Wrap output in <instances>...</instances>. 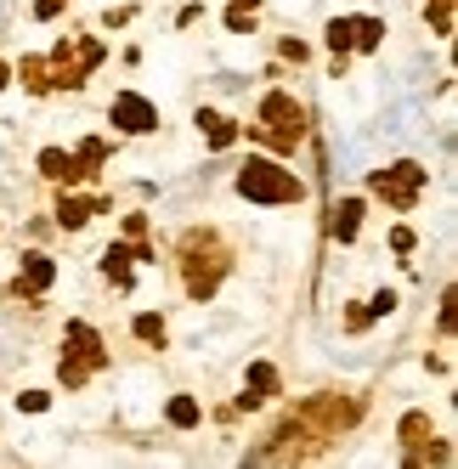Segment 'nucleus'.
<instances>
[{
  "mask_svg": "<svg viewBox=\"0 0 458 469\" xmlns=\"http://www.w3.org/2000/svg\"><path fill=\"white\" fill-rule=\"evenodd\" d=\"M130 260H153L142 243H114L108 255H102V272L114 277V289H130Z\"/></svg>",
  "mask_w": 458,
  "mask_h": 469,
  "instance_id": "obj_11",
  "label": "nucleus"
},
{
  "mask_svg": "<svg viewBox=\"0 0 458 469\" xmlns=\"http://www.w3.org/2000/svg\"><path fill=\"white\" fill-rule=\"evenodd\" d=\"M108 204H102V198H63V210H57V221L63 227H85L91 215H102Z\"/></svg>",
  "mask_w": 458,
  "mask_h": 469,
  "instance_id": "obj_16",
  "label": "nucleus"
},
{
  "mask_svg": "<svg viewBox=\"0 0 458 469\" xmlns=\"http://www.w3.org/2000/svg\"><path fill=\"white\" fill-rule=\"evenodd\" d=\"M379 40H385V23L379 18H351V45L357 52H379Z\"/></svg>",
  "mask_w": 458,
  "mask_h": 469,
  "instance_id": "obj_17",
  "label": "nucleus"
},
{
  "mask_svg": "<svg viewBox=\"0 0 458 469\" xmlns=\"http://www.w3.org/2000/svg\"><path fill=\"white\" fill-rule=\"evenodd\" d=\"M68 362H80L97 373L102 362H108V351H102V334L91 322H68Z\"/></svg>",
  "mask_w": 458,
  "mask_h": 469,
  "instance_id": "obj_8",
  "label": "nucleus"
},
{
  "mask_svg": "<svg viewBox=\"0 0 458 469\" xmlns=\"http://www.w3.org/2000/svg\"><path fill=\"white\" fill-rule=\"evenodd\" d=\"M272 396H278V368H272V362H255L249 379H243L238 408H261V401H272Z\"/></svg>",
  "mask_w": 458,
  "mask_h": 469,
  "instance_id": "obj_10",
  "label": "nucleus"
},
{
  "mask_svg": "<svg viewBox=\"0 0 458 469\" xmlns=\"http://www.w3.org/2000/svg\"><path fill=\"white\" fill-rule=\"evenodd\" d=\"M12 85V68H6V62H0V91H6Z\"/></svg>",
  "mask_w": 458,
  "mask_h": 469,
  "instance_id": "obj_30",
  "label": "nucleus"
},
{
  "mask_svg": "<svg viewBox=\"0 0 458 469\" xmlns=\"http://www.w3.org/2000/svg\"><path fill=\"white\" fill-rule=\"evenodd\" d=\"M396 435H402L414 452H430V464L447 458V447L436 441V430H430V418H424V413H402V430H396Z\"/></svg>",
  "mask_w": 458,
  "mask_h": 469,
  "instance_id": "obj_9",
  "label": "nucleus"
},
{
  "mask_svg": "<svg viewBox=\"0 0 458 469\" xmlns=\"http://www.w3.org/2000/svg\"><path fill=\"white\" fill-rule=\"evenodd\" d=\"M255 136H266L278 153H295V142L305 136V107L288 97V91H272L261 102V124H255Z\"/></svg>",
  "mask_w": 458,
  "mask_h": 469,
  "instance_id": "obj_3",
  "label": "nucleus"
},
{
  "mask_svg": "<svg viewBox=\"0 0 458 469\" xmlns=\"http://www.w3.org/2000/svg\"><path fill=\"white\" fill-rule=\"evenodd\" d=\"M198 131H204V142L221 153V147H233L238 124H233V119H221V114H209V107H204V114H198Z\"/></svg>",
  "mask_w": 458,
  "mask_h": 469,
  "instance_id": "obj_15",
  "label": "nucleus"
},
{
  "mask_svg": "<svg viewBox=\"0 0 458 469\" xmlns=\"http://www.w3.org/2000/svg\"><path fill=\"white\" fill-rule=\"evenodd\" d=\"M441 334H453V289L441 294Z\"/></svg>",
  "mask_w": 458,
  "mask_h": 469,
  "instance_id": "obj_29",
  "label": "nucleus"
},
{
  "mask_svg": "<svg viewBox=\"0 0 458 469\" xmlns=\"http://www.w3.org/2000/svg\"><path fill=\"white\" fill-rule=\"evenodd\" d=\"M414 243H419V238H414V227H396V232H391V249H396V255H407Z\"/></svg>",
  "mask_w": 458,
  "mask_h": 469,
  "instance_id": "obj_27",
  "label": "nucleus"
},
{
  "mask_svg": "<svg viewBox=\"0 0 458 469\" xmlns=\"http://www.w3.org/2000/svg\"><path fill=\"white\" fill-rule=\"evenodd\" d=\"M164 413H170V425H176V430H193V425H198V401H193V396H176Z\"/></svg>",
  "mask_w": 458,
  "mask_h": 469,
  "instance_id": "obj_20",
  "label": "nucleus"
},
{
  "mask_svg": "<svg viewBox=\"0 0 458 469\" xmlns=\"http://www.w3.org/2000/svg\"><path fill=\"white\" fill-rule=\"evenodd\" d=\"M181 277H187V294L193 300H209L226 277V249L216 232H187L181 238Z\"/></svg>",
  "mask_w": 458,
  "mask_h": 469,
  "instance_id": "obj_1",
  "label": "nucleus"
},
{
  "mask_svg": "<svg viewBox=\"0 0 458 469\" xmlns=\"http://www.w3.org/2000/svg\"><path fill=\"white\" fill-rule=\"evenodd\" d=\"M238 193L255 198V204H300L305 187H300L295 170H283V164H272V159H249V164L238 170Z\"/></svg>",
  "mask_w": 458,
  "mask_h": 469,
  "instance_id": "obj_2",
  "label": "nucleus"
},
{
  "mask_svg": "<svg viewBox=\"0 0 458 469\" xmlns=\"http://www.w3.org/2000/svg\"><path fill=\"white\" fill-rule=\"evenodd\" d=\"M136 339H147V346H164V317L142 311V317H136Z\"/></svg>",
  "mask_w": 458,
  "mask_h": 469,
  "instance_id": "obj_23",
  "label": "nucleus"
},
{
  "mask_svg": "<svg viewBox=\"0 0 458 469\" xmlns=\"http://www.w3.org/2000/svg\"><path fill=\"white\" fill-rule=\"evenodd\" d=\"M374 193L385 198L391 210H414L419 204V193H424V164L414 159H402V164H391V170H374Z\"/></svg>",
  "mask_w": 458,
  "mask_h": 469,
  "instance_id": "obj_5",
  "label": "nucleus"
},
{
  "mask_svg": "<svg viewBox=\"0 0 458 469\" xmlns=\"http://www.w3.org/2000/svg\"><path fill=\"white\" fill-rule=\"evenodd\" d=\"M142 232H147V215H125V238L142 243Z\"/></svg>",
  "mask_w": 458,
  "mask_h": 469,
  "instance_id": "obj_28",
  "label": "nucleus"
},
{
  "mask_svg": "<svg viewBox=\"0 0 458 469\" xmlns=\"http://www.w3.org/2000/svg\"><path fill=\"white\" fill-rule=\"evenodd\" d=\"M68 159H74V181H85V176H97L102 159H108V142H102V136H85L80 153H68Z\"/></svg>",
  "mask_w": 458,
  "mask_h": 469,
  "instance_id": "obj_14",
  "label": "nucleus"
},
{
  "mask_svg": "<svg viewBox=\"0 0 458 469\" xmlns=\"http://www.w3.org/2000/svg\"><path fill=\"white\" fill-rule=\"evenodd\" d=\"M45 401H51L45 390H23V396H18V408H23V413H45Z\"/></svg>",
  "mask_w": 458,
  "mask_h": 469,
  "instance_id": "obj_26",
  "label": "nucleus"
},
{
  "mask_svg": "<svg viewBox=\"0 0 458 469\" xmlns=\"http://www.w3.org/2000/svg\"><path fill=\"white\" fill-rule=\"evenodd\" d=\"M40 176L45 181H74V159H68L63 147H45L40 153Z\"/></svg>",
  "mask_w": 458,
  "mask_h": 469,
  "instance_id": "obj_18",
  "label": "nucleus"
},
{
  "mask_svg": "<svg viewBox=\"0 0 458 469\" xmlns=\"http://www.w3.org/2000/svg\"><path fill=\"white\" fill-rule=\"evenodd\" d=\"M357 413H362V408H357L351 396H312V401H305V408H300L295 418H300V425L317 435V441H334L340 430H351V425H357Z\"/></svg>",
  "mask_w": 458,
  "mask_h": 469,
  "instance_id": "obj_4",
  "label": "nucleus"
},
{
  "mask_svg": "<svg viewBox=\"0 0 458 469\" xmlns=\"http://www.w3.org/2000/svg\"><path fill=\"white\" fill-rule=\"evenodd\" d=\"M18 74H23V85H28V91H51V74H45V62H40V57H23V68H18Z\"/></svg>",
  "mask_w": 458,
  "mask_h": 469,
  "instance_id": "obj_22",
  "label": "nucleus"
},
{
  "mask_svg": "<svg viewBox=\"0 0 458 469\" xmlns=\"http://www.w3.org/2000/svg\"><path fill=\"white\" fill-rule=\"evenodd\" d=\"M63 12H68V0H35V18H40V23L63 18Z\"/></svg>",
  "mask_w": 458,
  "mask_h": 469,
  "instance_id": "obj_25",
  "label": "nucleus"
},
{
  "mask_svg": "<svg viewBox=\"0 0 458 469\" xmlns=\"http://www.w3.org/2000/svg\"><path fill=\"white\" fill-rule=\"evenodd\" d=\"M51 277H57V266L45 260V255H23V266H18V289L23 294H45V289H51Z\"/></svg>",
  "mask_w": 458,
  "mask_h": 469,
  "instance_id": "obj_12",
  "label": "nucleus"
},
{
  "mask_svg": "<svg viewBox=\"0 0 458 469\" xmlns=\"http://www.w3.org/2000/svg\"><path fill=\"white\" fill-rule=\"evenodd\" d=\"M108 119H114L125 136H147V131H159V107H153L147 97H136V91H119L114 107H108Z\"/></svg>",
  "mask_w": 458,
  "mask_h": 469,
  "instance_id": "obj_7",
  "label": "nucleus"
},
{
  "mask_svg": "<svg viewBox=\"0 0 458 469\" xmlns=\"http://www.w3.org/2000/svg\"><path fill=\"white\" fill-rule=\"evenodd\" d=\"M102 57H108V52H102V40H80V45H68V40H63V45L51 52V62H57V68H45V74H51V85L74 91V85H85V74L97 68Z\"/></svg>",
  "mask_w": 458,
  "mask_h": 469,
  "instance_id": "obj_6",
  "label": "nucleus"
},
{
  "mask_svg": "<svg viewBox=\"0 0 458 469\" xmlns=\"http://www.w3.org/2000/svg\"><path fill=\"white\" fill-rule=\"evenodd\" d=\"M424 18H430V28L447 40L453 35V0H424Z\"/></svg>",
  "mask_w": 458,
  "mask_h": 469,
  "instance_id": "obj_19",
  "label": "nucleus"
},
{
  "mask_svg": "<svg viewBox=\"0 0 458 469\" xmlns=\"http://www.w3.org/2000/svg\"><path fill=\"white\" fill-rule=\"evenodd\" d=\"M328 215H334V221H328V232H334L340 243H351V238L362 232V198H340V204H334Z\"/></svg>",
  "mask_w": 458,
  "mask_h": 469,
  "instance_id": "obj_13",
  "label": "nucleus"
},
{
  "mask_svg": "<svg viewBox=\"0 0 458 469\" xmlns=\"http://www.w3.org/2000/svg\"><path fill=\"white\" fill-rule=\"evenodd\" d=\"M255 6H261V0H233V6H226V28H233V35H243V28L255 23Z\"/></svg>",
  "mask_w": 458,
  "mask_h": 469,
  "instance_id": "obj_21",
  "label": "nucleus"
},
{
  "mask_svg": "<svg viewBox=\"0 0 458 469\" xmlns=\"http://www.w3.org/2000/svg\"><path fill=\"white\" fill-rule=\"evenodd\" d=\"M391 311H396V294H391V289H379L374 300H368V317H391Z\"/></svg>",
  "mask_w": 458,
  "mask_h": 469,
  "instance_id": "obj_24",
  "label": "nucleus"
}]
</instances>
